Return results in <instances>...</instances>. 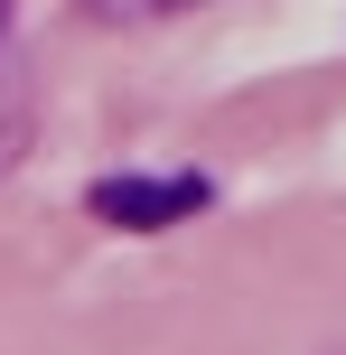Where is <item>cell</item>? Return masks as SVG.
Listing matches in <instances>:
<instances>
[{"label":"cell","instance_id":"obj_1","mask_svg":"<svg viewBox=\"0 0 346 355\" xmlns=\"http://www.w3.org/2000/svg\"><path fill=\"white\" fill-rule=\"evenodd\" d=\"M197 206H206V178H103L94 187V215L131 225V234H159V225H178Z\"/></svg>","mask_w":346,"mask_h":355},{"label":"cell","instance_id":"obj_2","mask_svg":"<svg viewBox=\"0 0 346 355\" xmlns=\"http://www.w3.org/2000/svg\"><path fill=\"white\" fill-rule=\"evenodd\" d=\"M168 10H197V0H168Z\"/></svg>","mask_w":346,"mask_h":355}]
</instances>
